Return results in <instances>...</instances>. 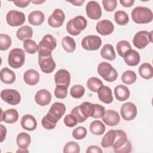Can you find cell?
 <instances>
[{
	"instance_id": "cell-1",
	"label": "cell",
	"mask_w": 153,
	"mask_h": 153,
	"mask_svg": "<svg viewBox=\"0 0 153 153\" xmlns=\"http://www.w3.org/2000/svg\"><path fill=\"white\" fill-rule=\"evenodd\" d=\"M131 18L134 22L138 24H146L152 22V11L146 7H136L131 11Z\"/></svg>"
},
{
	"instance_id": "cell-2",
	"label": "cell",
	"mask_w": 153,
	"mask_h": 153,
	"mask_svg": "<svg viewBox=\"0 0 153 153\" xmlns=\"http://www.w3.org/2000/svg\"><path fill=\"white\" fill-rule=\"evenodd\" d=\"M38 63L41 70L45 74H50L56 68V63L50 52L38 51Z\"/></svg>"
},
{
	"instance_id": "cell-3",
	"label": "cell",
	"mask_w": 153,
	"mask_h": 153,
	"mask_svg": "<svg viewBox=\"0 0 153 153\" xmlns=\"http://www.w3.org/2000/svg\"><path fill=\"white\" fill-rule=\"evenodd\" d=\"M87 22L84 17L78 16L71 19L66 24V28L68 32L72 35H79L87 27Z\"/></svg>"
},
{
	"instance_id": "cell-4",
	"label": "cell",
	"mask_w": 153,
	"mask_h": 153,
	"mask_svg": "<svg viewBox=\"0 0 153 153\" xmlns=\"http://www.w3.org/2000/svg\"><path fill=\"white\" fill-rule=\"evenodd\" d=\"M97 72L105 81L113 82L117 79V71L109 63L103 62L99 64L97 66Z\"/></svg>"
},
{
	"instance_id": "cell-5",
	"label": "cell",
	"mask_w": 153,
	"mask_h": 153,
	"mask_svg": "<svg viewBox=\"0 0 153 153\" xmlns=\"http://www.w3.org/2000/svg\"><path fill=\"white\" fill-rule=\"evenodd\" d=\"M25 53L19 48L11 50L9 53L8 57V65L14 68L18 69L21 68L25 63Z\"/></svg>"
},
{
	"instance_id": "cell-6",
	"label": "cell",
	"mask_w": 153,
	"mask_h": 153,
	"mask_svg": "<svg viewBox=\"0 0 153 153\" xmlns=\"http://www.w3.org/2000/svg\"><path fill=\"white\" fill-rule=\"evenodd\" d=\"M152 41V32L141 30L137 32L133 39V45L138 49L145 48Z\"/></svg>"
},
{
	"instance_id": "cell-7",
	"label": "cell",
	"mask_w": 153,
	"mask_h": 153,
	"mask_svg": "<svg viewBox=\"0 0 153 153\" xmlns=\"http://www.w3.org/2000/svg\"><path fill=\"white\" fill-rule=\"evenodd\" d=\"M101 45L102 39L97 35H87L81 41L82 48L88 51L97 50L100 47Z\"/></svg>"
},
{
	"instance_id": "cell-8",
	"label": "cell",
	"mask_w": 153,
	"mask_h": 153,
	"mask_svg": "<svg viewBox=\"0 0 153 153\" xmlns=\"http://www.w3.org/2000/svg\"><path fill=\"white\" fill-rule=\"evenodd\" d=\"M26 17L23 13L17 10H11L8 12L6 16L7 23L13 27L23 25L25 22Z\"/></svg>"
},
{
	"instance_id": "cell-9",
	"label": "cell",
	"mask_w": 153,
	"mask_h": 153,
	"mask_svg": "<svg viewBox=\"0 0 153 153\" xmlns=\"http://www.w3.org/2000/svg\"><path fill=\"white\" fill-rule=\"evenodd\" d=\"M1 99L11 105H17L21 100L20 93L14 89H5L1 92Z\"/></svg>"
},
{
	"instance_id": "cell-10",
	"label": "cell",
	"mask_w": 153,
	"mask_h": 153,
	"mask_svg": "<svg viewBox=\"0 0 153 153\" xmlns=\"http://www.w3.org/2000/svg\"><path fill=\"white\" fill-rule=\"evenodd\" d=\"M57 45L56 38L50 34L44 36L42 40L39 42L38 47V51H48L51 53Z\"/></svg>"
},
{
	"instance_id": "cell-11",
	"label": "cell",
	"mask_w": 153,
	"mask_h": 153,
	"mask_svg": "<svg viewBox=\"0 0 153 153\" xmlns=\"http://www.w3.org/2000/svg\"><path fill=\"white\" fill-rule=\"evenodd\" d=\"M137 108L132 102H126L121 107L122 118L126 121L133 120L137 115Z\"/></svg>"
},
{
	"instance_id": "cell-12",
	"label": "cell",
	"mask_w": 153,
	"mask_h": 153,
	"mask_svg": "<svg viewBox=\"0 0 153 153\" xmlns=\"http://www.w3.org/2000/svg\"><path fill=\"white\" fill-rule=\"evenodd\" d=\"M85 10L88 17L92 20H98L102 16L101 7L95 1H89L86 5Z\"/></svg>"
},
{
	"instance_id": "cell-13",
	"label": "cell",
	"mask_w": 153,
	"mask_h": 153,
	"mask_svg": "<svg viewBox=\"0 0 153 153\" xmlns=\"http://www.w3.org/2000/svg\"><path fill=\"white\" fill-rule=\"evenodd\" d=\"M65 19L64 12L59 8L55 9L53 14L48 19V24L53 27H59L62 26Z\"/></svg>"
},
{
	"instance_id": "cell-14",
	"label": "cell",
	"mask_w": 153,
	"mask_h": 153,
	"mask_svg": "<svg viewBox=\"0 0 153 153\" xmlns=\"http://www.w3.org/2000/svg\"><path fill=\"white\" fill-rule=\"evenodd\" d=\"M102 119L104 123L109 126H117L120 121L119 114L112 109L105 111L102 117Z\"/></svg>"
},
{
	"instance_id": "cell-15",
	"label": "cell",
	"mask_w": 153,
	"mask_h": 153,
	"mask_svg": "<svg viewBox=\"0 0 153 153\" xmlns=\"http://www.w3.org/2000/svg\"><path fill=\"white\" fill-rule=\"evenodd\" d=\"M65 112L66 106L64 103L61 102H55L51 105L47 114L56 121H59L65 114Z\"/></svg>"
},
{
	"instance_id": "cell-16",
	"label": "cell",
	"mask_w": 153,
	"mask_h": 153,
	"mask_svg": "<svg viewBox=\"0 0 153 153\" xmlns=\"http://www.w3.org/2000/svg\"><path fill=\"white\" fill-rule=\"evenodd\" d=\"M96 29L99 34L103 36H106L111 34L113 32L114 26L110 20H102L97 23Z\"/></svg>"
},
{
	"instance_id": "cell-17",
	"label": "cell",
	"mask_w": 153,
	"mask_h": 153,
	"mask_svg": "<svg viewBox=\"0 0 153 153\" xmlns=\"http://www.w3.org/2000/svg\"><path fill=\"white\" fill-rule=\"evenodd\" d=\"M54 81L56 85H62L69 87L71 82V75L66 69H60L54 75Z\"/></svg>"
},
{
	"instance_id": "cell-18",
	"label": "cell",
	"mask_w": 153,
	"mask_h": 153,
	"mask_svg": "<svg viewBox=\"0 0 153 153\" xmlns=\"http://www.w3.org/2000/svg\"><path fill=\"white\" fill-rule=\"evenodd\" d=\"M35 100L38 105L41 106L48 105L51 100V93L46 89L39 90L35 96Z\"/></svg>"
},
{
	"instance_id": "cell-19",
	"label": "cell",
	"mask_w": 153,
	"mask_h": 153,
	"mask_svg": "<svg viewBox=\"0 0 153 153\" xmlns=\"http://www.w3.org/2000/svg\"><path fill=\"white\" fill-rule=\"evenodd\" d=\"M124 62L130 66H137L140 60V57L139 53L133 49L127 50L123 56Z\"/></svg>"
},
{
	"instance_id": "cell-20",
	"label": "cell",
	"mask_w": 153,
	"mask_h": 153,
	"mask_svg": "<svg viewBox=\"0 0 153 153\" xmlns=\"http://www.w3.org/2000/svg\"><path fill=\"white\" fill-rule=\"evenodd\" d=\"M98 97L100 101L106 104H110L113 101L111 89L106 85H102L97 91Z\"/></svg>"
},
{
	"instance_id": "cell-21",
	"label": "cell",
	"mask_w": 153,
	"mask_h": 153,
	"mask_svg": "<svg viewBox=\"0 0 153 153\" xmlns=\"http://www.w3.org/2000/svg\"><path fill=\"white\" fill-rule=\"evenodd\" d=\"M20 124L23 129L28 131L34 130L37 126V122L35 118L30 114L23 115Z\"/></svg>"
},
{
	"instance_id": "cell-22",
	"label": "cell",
	"mask_w": 153,
	"mask_h": 153,
	"mask_svg": "<svg viewBox=\"0 0 153 153\" xmlns=\"http://www.w3.org/2000/svg\"><path fill=\"white\" fill-rule=\"evenodd\" d=\"M25 82L29 85H35L39 81V74L35 69L27 70L23 75Z\"/></svg>"
},
{
	"instance_id": "cell-23",
	"label": "cell",
	"mask_w": 153,
	"mask_h": 153,
	"mask_svg": "<svg viewBox=\"0 0 153 153\" xmlns=\"http://www.w3.org/2000/svg\"><path fill=\"white\" fill-rule=\"evenodd\" d=\"M114 94L115 98L121 102L126 100L130 96V91L124 85L120 84L114 88Z\"/></svg>"
},
{
	"instance_id": "cell-24",
	"label": "cell",
	"mask_w": 153,
	"mask_h": 153,
	"mask_svg": "<svg viewBox=\"0 0 153 153\" xmlns=\"http://www.w3.org/2000/svg\"><path fill=\"white\" fill-rule=\"evenodd\" d=\"M19 118V114L15 109H9L4 111L2 114L1 121H4L8 124H13L16 123Z\"/></svg>"
},
{
	"instance_id": "cell-25",
	"label": "cell",
	"mask_w": 153,
	"mask_h": 153,
	"mask_svg": "<svg viewBox=\"0 0 153 153\" xmlns=\"http://www.w3.org/2000/svg\"><path fill=\"white\" fill-rule=\"evenodd\" d=\"M44 14L39 10L32 11L28 16V22L34 26L41 25L44 21Z\"/></svg>"
},
{
	"instance_id": "cell-26",
	"label": "cell",
	"mask_w": 153,
	"mask_h": 153,
	"mask_svg": "<svg viewBox=\"0 0 153 153\" xmlns=\"http://www.w3.org/2000/svg\"><path fill=\"white\" fill-rule=\"evenodd\" d=\"M1 81L6 84H13L16 81V75L8 68H4L1 71Z\"/></svg>"
},
{
	"instance_id": "cell-27",
	"label": "cell",
	"mask_w": 153,
	"mask_h": 153,
	"mask_svg": "<svg viewBox=\"0 0 153 153\" xmlns=\"http://www.w3.org/2000/svg\"><path fill=\"white\" fill-rule=\"evenodd\" d=\"M33 35L32 28L29 26H23L20 27L16 33L17 38L20 41H25L32 38Z\"/></svg>"
},
{
	"instance_id": "cell-28",
	"label": "cell",
	"mask_w": 153,
	"mask_h": 153,
	"mask_svg": "<svg viewBox=\"0 0 153 153\" xmlns=\"http://www.w3.org/2000/svg\"><path fill=\"white\" fill-rule=\"evenodd\" d=\"M100 55L103 59L110 61L115 60L116 57L114 48L113 46L109 44H106L100 50Z\"/></svg>"
},
{
	"instance_id": "cell-29",
	"label": "cell",
	"mask_w": 153,
	"mask_h": 153,
	"mask_svg": "<svg viewBox=\"0 0 153 153\" xmlns=\"http://www.w3.org/2000/svg\"><path fill=\"white\" fill-rule=\"evenodd\" d=\"M139 73L140 76L145 79H149L153 76V69L149 63H144L139 68Z\"/></svg>"
},
{
	"instance_id": "cell-30",
	"label": "cell",
	"mask_w": 153,
	"mask_h": 153,
	"mask_svg": "<svg viewBox=\"0 0 153 153\" xmlns=\"http://www.w3.org/2000/svg\"><path fill=\"white\" fill-rule=\"evenodd\" d=\"M116 137L115 142H114L113 145H112L114 150L118 149L119 148L121 147L127 140V136L123 130H116Z\"/></svg>"
},
{
	"instance_id": "cell-31",
	"label": "cell",
	"mask_w": 153,
	"mask_h": 153,
	"mask_svg": "<svg viewBox=\"0 0 153 153\" xmlns=\"http://www.w3.org/2000/svg\"><path fill=\"white\" fill-rule=\"evenodd\" d=\"M31 142L30 136L25 132L19 133L16 138V143L19 148H27Z\"/></svg>"
},
{
	"instance_id": "cell-32",
	"label": "cell",
	"mask_w": 153,
	"mask_h": 153,
	"mask_svg": "<svg viewBox=\"0 0 153 153\" xmlns=\"http://www.w3.org/2000/svg\"><path fill=\"white\" fill-rule=\"evenodd\" d=\"M89 128L93 134L99 136L104 133L105 131V126L102 121L99 120H94L90 123Z\"/></svg>"
},
{
	"instance_id": "cell-33",
	"label": "cell",
	"mask_w": 153,
	"mask_h": 153,
	"mask_svg": "<svg viewBox=\"0 0 153 153\" xmlns=\"http://www.w3.org/2000/svg\"><path fill=\"white\" fill-rule=\"evenodd\" d=\"M116 137V132L114 130H109L103 137L101 141V145L103 148H109L115 142Z\"/></svg>"
},
{
	"instance_id": "cell-34",
	"label": "cell",
	"mask_w": 153,
	"mask_h": 153,
	"mask_svg": "<svg viewBox=\"0 0 153 153\" xmlns=\"http://www.w3.org/2000/svg\"><path fill=\"white\" fill-rule=\"evenodd\" d=\"M79 108L82 115L86 118L93 117L94 111V104L88 102H84L79 106Z\"/></svg>"
},
{
	"instance_id": "cell-35",
	"label": "cell",
	"mask_w": 153,
	"mask_h": 153,
	"mask_svg": "<svg viewBox=\"0 0 153 153\" xmlns=\"http://www.w3.org/2000/svg\"><path fill=\"white\" fill-rule=\"evenodd\" d=\"M62 45L67 53H72L75 50L76 43L75 40L69 36H66L62 39Z\"/></svg>"
},
{
	"instance_id": "cell-36",
	"label": "cell",
	"mask_w": 153,
	"mask_h": 153,
	"mask_svg": "<svg viewBox=\"0 0 153 153\" xmlns=\"http://www.w3.org/2000/svg\"><path fill=\"white\" fill-rule=\"evenodd\" d=\"M103 85V82L97 77H91L87 82L88 88L93 92H97L98 90Z\"/></svg>"
},
{
	"instance_id": "cell-37",
	"label": "cell",
	"mask_w": 153,
	"mask_h": 153,
	"mask_svg": "<svg viewBox=\"0 0 153 153\" xmlns=\"http://www.w3.org/2000/svg\"><path fill=\"white\" fill-rule=\"evenodd\" d=\"M137 79V75L134 72L131 70H127L123 73L121 80L123 82L127 85H131L135 82Z\"/></svg>"
},
{
	"instance_id": "cell-38",
	"label": "cell",
	"mask_w": 153,
	"mask_h": 153,
	"mask_svg": "<svg viewBox=\"0 0 153 153\" xmlns=\"http://www.w3.org/2000/svg\"><path fill=\"white\" fill-rule=\"evenodd\" d=\"M114 19L116 23L121 26L126 25L129 21L128 14L126 12L122 10H118L115 13Z\"/></svg>"
},
{
	"instance_id": "cell-39",
	"label": "cell",
	"mask_w": 153,
	"mask_h": 153,
	"mask_svg": "<svg viewBox=\"0 0 153 153\" xmlns=\"http://www.w3.org/2000/svg\"><path fill=\"white\" fill-rule=\"evenodd\" d=\"M57 122V121H56L48 114L45 115L41 120L42 127L47 130H52L54 128Z\"/></svg>"
},
{
	"instance_id": "cell-40",
	"label": "cell",
	"mask_w": 153,
	"mask_h": 153,
	"mask_svg": "<svg viewBox=\"0 0 153 153\" xmlns=\"http://www.w3.org/2000/svg\"><path fill=\"white\" fill-rule=\"evenodd\" d=\"M38 45L35 41L30 39L24 41L23 47L26 53L29 54H35L38 51Z\"/></svg>"
},
{
	"instance_id": "cell-41",
	"label": "cell",
	"mask_w": 153,
	"mask_h": 153,
	"mask_svg": "<svg viewBox=\"0 0 153 153\" xmlns=\"http://www.w3.org/2000/svg\"><path fill=\"white\" fill-rule=\"evenodd\" d=\"M116 48L118 54L122 57H123L124 54L127 50L131 49V45L126 40L119 41L117 44Z\"/></svg>"
},
{
	"instance_id": "cell-42",
	"label": "cell",
	"mask_w": 153,
	"mask_h": 153,
	"mask_svg": "<svg viewBox=\"0 0 153 153\" xmlns=\"http://www.w3.org/2000/svg\"><path fill=\"white\" fill-rule=\"evenodd\" d=\"M63 152L64 153H79L80 152V148L78 143L70 141L65 144Z\"/></svg>"
},
{
	"instance_id": "cell-43",
	"label": "cell",
	"mask_w": 153,
	"mask_h": 153,
	"mask_svg": "<svg viewBox=\"0 0 153 153\" xmlns=\"http://www.w3.org/2000/svg\"><path fill=\"white\" fill-rule=\"evenodd\" d=\"M85 93V88L81 85H75L70 90V94L75 99L82 97Z\"/></svg>"
},
{
	"instance_id": "cell-44",
	"label": "cell",
	"mask_w": 153,
	"mask_h": 153,
	"mask_svg": "<svg viewBox=\"0 0 153 153\" xmlns=\"http://www.w3.org/2000/svg\"><path fill=\"white\" fill-rule=\"evenodd\" d=\"M11 39L7 34H0V50L2 51L8 50L11 45Z\"/></svg>"
},
{
	"instance_id": "cell-45",
	"label": "cell",
	"mask_w": 153,
	"mask_h": 153,
	"mask_svg": "<svg viewBox=\"0 0 153 153\" xmlns=\"http://www.w3.org/2000/svg\"><path fill=\"white\" fill-rule=\"evenodd\" d=\"M68 87L65 85H57L54 90V95L56 98L63 99L66 97L68 94Z\"/></svg>"
},
{
	"instance_id": "cell-46",
	"label": "cell",
	"mask_w": 153,
	"mask_h": 153,
	"mask_svg": "<svg viewBox=\"0 0 153 153\" xmlns=\"http://www.w3.org/2000/svg\"><path fill=\"white\" fill-rule=\"evenodd\" d=\"M72 136L76 140L83 139L87 135V130L82 126L76 127L72 131Z\"/></svg>"
},
{
	"instance_id": "cell-47",
	"label": "cell",
	"mask_w": 153,
	"mask_h": 153,
	"mask_svg": "<svg viewBox=\"0 0 153 153\" xmlns=\"http://www.w3.org/2000/svg\"><path fill=\"white\" fill-rule=\"evenodd\" d=\"M103 8L106 11H113L117 6V1L116 0H103L102 1Z\"/></svg>"
},
{
	"instance_id": "cell-48",
	"label": "cell",
	"mask_w": 153,
	"mask_h": 153,
	"mask_svg": "<svg viewBox=\"0 0 153 153\" xmlns=\"http://www.w3.org/2000/svg\"><path fill=\"white\" fill-rule=\"evenodd\" d=\"M78 120L76 117L72 114L66 115L64 118V123L68 127H73L78 123Z\"/></svg>"
},
{
	"instance_id": "cell-49",
	"label": "cell",
	"mask_w": 153,
	"mask_h": 153,
	"mask_svg": "<svg viewBox=\"0 0 153 153\" xmlns=\"http://www.w3.org/2000/svg\"><path fill=\"white\" fill-rule=\"evenodd\" d=\"M71 114H72L76 117V118L78 120V122L79 123L84 122L87 119L82 115V112H81V111L79 109V106H75V108H74L72 109Z\"/></svg>"
},
{
	"instance_id": "cell-50",
	"label": "cell",
	"mask_w": 153,
	"mask_h": 153,
	"mask_svg": "<svg viewBox=\"0 0 153 153\" xmlns=\"http://www.w3.org/2000/svg\"><path fill=\"white\" fill-rule=\"evenodd\" d=\"M105 109L103 106L99 104H94V111L92 118H99L102 117L103 114L105 113Z\"/></svg>"
},
{
	"instance_id": "cell-51",
	"label": "cell",
	"mask_w": 153,
	"mask_h": 153,
	"mask_svg": "<svg viewBox=\"0 0 153 153\" xmlns=\"http://www.w3.org/2000/svg\"><path fill=\"white\" fill-rule=\"evenodd\" d=\"M117 153H128L131 151V144L129 140H127L126 143L118 149L114 150Z\"/></svg>"
},
{
	"instance_id": "cell-52",
	"label": "cell",
	"mask_w": 153,
	"mask_h": 153,
	"mask_svg": "<svg viewBox=\"0 0 153 153\" xmlns=\"http://www.w3.org/2000/svg\"><path fill=\"white\" fill-rule=\"evenodd\" d=\"M87 153H102L103 151L98 146L96 145H91L88 146L86 150Z\"/></svg>"
},
{
	"instance_id": "cell-53",
	"label": "cell",
	"mask_w": 153,
	"mask_h": 153,
	"mask_svg": "<svg viewBox=\"0 0 153 153\" xmlns=\"http://www.w3.org/2000/svg\"><path fill=\"white\" fill-rule=\"evenodd\" d=\"M30 1H13V2L17 6L20 8H25L28 6Z\"/></svg>"
},
{
	"instance_id": "cell-54",
	"label": "cell",
	"mask_w": 153,
	"mask_h": 153,
	"mask_svg": "<svg viewBox=\"0 0 153 153\" xmlns=\"http://www.w3.org/2000/svg\"><path fill=\"white\" fill-rule=\"evenodd\" d=\"M0 131H1V140L0 142H2L5 139L7 134V128L2 124L0 125Z\"/></svg>"
},
{
	"instance_id": "cell-55",
	"label": "cell",
	"mask_w": 153,
	"mask_h": 153,
	"mask_svg": "<svg viewBox=\"0 0 153 153\" xmlns=\"http://www.w3.org/2000/svg\"><path fill=\"white\" fill-rule=\"evenodd\" d=\"M120 2L123 7H130L133 5L134 1V0H121L120 1Z\"/></svg>"
},
{
	"instance_id": "cell-56",
	"label": "cell",
	"mask_w": 153,
	"mask_h": 153,
	"mask_svg": "<svg viewBox=\"0 0 153 153\" xmlns=\"http://www.w3.org/2000/svg\"><path fill=\"white\" fill-rule=\"evenodd\" d=\"M68 2L74 5H75V6H81L84 3L85 1H84V0H82V1H68Z\"/></svg>"
},
{
	"instance_id": "cell-57",
	"label": "cell",
	"mask_w": 153,
	"mask_h": 153,
	"mask_svg": "<svg viewBox=\"0 0 153 153\" xmlns=\"http://www.w3.org/2000/svg\"><path fill=\"white\" fill-rule=\"evenodd\" d=\"M29 152V151L27 149V148H20L19 149H18L17 151V152Z\"/></svg>"
},
{
	"instance_id": "cell-58",
	"label": "cell",
	"mask_w": 153,
	"mask_h": 153,
	"mask_svg": "<svg viewBox=\"0 0 153 153\" xmlns=\"http://www.w3.org/2000/svg\"><path fill=\"white\" fill-rule=\"evenodd\" d=\"M31 2H32L33 4H41L43 2H45V1H31Z\"/></svg>"
}]
</instances>
